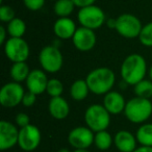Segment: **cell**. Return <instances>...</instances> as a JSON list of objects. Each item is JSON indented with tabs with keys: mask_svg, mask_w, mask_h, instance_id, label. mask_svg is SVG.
Wrapping results in <instances>:
<instances>
[{
	"mask_svg": "<svg viewBox=\"0 0 152 152\" xmlns=\"http://www.w3.org/2000/svg\"><path fill=\"white\" fill-rule=\"evenodd\" d=\"M147 72L145 57L139 53L127 55L120 67L121 78L128 86H135L137 83L145 79Z\"/></svg>",
	"mask_w": 152,
	"mask_h": 152,
	"instance_id": "1",
	"label": "cell"
},
{
	"mask_svg": "<svg viewBox=\"0 0 152 152\" xmlns=\"http://www.w3.org/2000/svg\"><path fill=\"white\" fill-rule=\"evenodd\" d=\"M91 93L94 95H105L112 91L116 83L114 71L107 67H98L93 69L86 77Z\"/></svg>",
	"mask_w": 152,
	"mask_h": 152,
	"instance_id": "2",
	"label": "cell"
},
{
	"mask_svg": "<svg viewBox=\"0 0 152 152\" xmlns=\"http://www.w3.org/2000/svg\"><path fill=\"white\" fill-rule=\"evenodd\" d=\"M124 115L133 124H144L152 115V102L150 99L135 96L126 102Z\"/></svg>",
	"mask_w": 152,
	"mask_h": 152,
	"instance_id": "3",
	"label": "cell"
},
{
	"mask_svg": "<svg viewBox=\"0 0 152 152\" xmlns=\"http://www.w3.org/2000/svg\"><path fill=\"white\" fill-rule=\"evenodd\" d=\"M110 116L103 104H92L85 112L86 126L94 132L106 130L110 124Z\"/></svg>",
	"mask_w": 152,
	"mask_h": 152,
	"instance_id": "4",
	"label": "cell"
},
{
	"mask_svg": "<svg viewBox=\"0 0 152 152\" xmlns=\"http://www.w3.org/2000/svg\"><path fill=\"white\" fill-rule=\"evenodd\" d=\"M38 58L41 68L47 73H57L63 68L64 56L56 45H47L43 47Z\"/></svg>",
	"mask_w": 152,
	"mask_h": 152,
	"instance_id": "5",
	"label": "cell"
},
{
	"mask_svg": "<svg viewBox=\"0 0 152 152\" xmlns=\"http://www.w3.org/2000/svg\"><path fill=\"white\" fill-rule=\"evenodd\" d=\"M77 20L80 26L96 30L106 22V16L101 7L94 4L79 9L77 13Z\"/></svg>",
	"mask_w": 152,
	"mask_h": 152,
	"instance_id": "6",
	"label": "cell"
},
{
	"mask_svg": "<svg viewBox=\"0 0 152 152\" xmlns=\"http://www.w3.org/2000/svg\"><path fill=\"white\" fill-rule=\"evenodd\" d=\"M3 51L12 63L26 61L30 54L29 45L23 38H9L3 45Z\"/></svg>",
	"mask_w": 152,
	"mask_h": 152,
	"instance_id": "7",
	"label": "cell"
},
{
	"mask_svg": "<svg viewBox=\"0 0 152 152\" xmlns=\"http://www.w3.org/2000/svg\"><path fill=\"white\" fill-rule=\"evenodd\" d=\"M143 28L141 20L132 14H122L117 18L116 30L121 37L125 39L139 38Z\"/></svg>",
	"mask_w": 152,
	"mask_h": 152,
	"instance_id": "8",
	"label": "cell"
},
{
	"mask_svg": "<svg viewBox=\"0 0 152 152\" xmlns=\"http://www.w3.org/2000/svg\"><path fill=\"white\" fill-rule=\"evenodd\" d=\"M24 94L25 91L21 83L16 81L5 83L0 90V104L7 108L16 107L22 103Z\"/></svg>",
	"mask_w": 152,
	"mask_h": 152,
	"instance_id": "9",
	"label": "cell"
},
{
	"mask_svg": "<svg viewBox=\"0 0 152 152\" xmlns=\"http://www.w3.org/2000/svg\"><path fill=\"white\" fill-rule=\"evenodd\" d=\"M42 142V133L38 126L29 124L20 128L18 146L25 152H31L40 146Z\"/></svg>",
	"mask_w": 152,
	"mask_h": 152,
	"instance_id": "10",
	"label": "cell"
},
{
	"mask_svg": "<svg viewBox=\"0 0 152 152\" xmlns=\"http://www.w3.org/2000/svg\"><path fill=\"white\" fill-rule=\"evenodd\" d=\"M95 132L88 126L74 127L68 134L70 146L75 149H89L94 144Z\"/></svg>",
	"mask_w": 152,
	"mask_h": 152,
	"instance_id": "11",
	"label": "cell"
},
{
	"mask_svg": "<svg viewBox=\"0 0 152 152\" xmlns=\"http://www.w3.org/2000/svg\"><path fill=\"white\" fill-rule=\"evenodd\" d=\"M20 128L15 123L9 122L7 120L0 121V150L12 149L18 145Z\"/></svg>",
	"mask_w": 152,
	"mask_h": 152,
	"instance_id": "12",
	"label": "cell"
},
{
	"mask_svg": "<svg viewBox=\"0 0 152 152\" xmlns=\"http://www.w3.org/2000/svg\"><path fill=\"white\" fill-rule=\"evenodd\" d=\"M71 40L74 47L77 50L81 52H88L95 47L97 43V37H96L95 30L80 26V27H77Z\"/></svg>",
	"mask_w": 152,
	"mask_h": 152,
	"instance_id": "13",
	"label": "cell"
},
{
	"mask_svg": "<svg viewBox=\"0 0 152 152\" xmlns=\"http://www.w3.org/2000/svg\"><path fill=\"white\" fill-rule=\"evenodd\" d=\"M48 80L49 78L47 77L46 72L43 69L31 70L25 81L27 91L36 94L37 96L41 95L46 92Z\"/></svg>",
	"mask_w": 152,
	"mask_h": 152,
	"instance_id": "14",
	"label": "cell"
},
{
	"mask_svg": "<svg viewBox=\"0 0 152 152\" xmlns=\"http://www.w3.org/2000/svg\"><path fill=\"white\" fill-rule=\"evenodd\" d=\"M124 96L117 91H110L103 97V106L110 115H119L124 113L126 106Z\"/></svg>",
	"mask_w": 152,
	"mask_h": 152,
	"instance_id": "15",
	"label": "cell"
},
{
	"mask_svg": "<svg viewBox=\"0 0 152 152\" xmlns=\"http://www.w3.org/2000/svg\"><path fill=\"white\" fill-rule=\"evenodd\" d=\"M114 145L119 152H133L137 148V137L128 130H119L114 137Z\"/></svg>",
	"mask_w": 152,
	"mask_h": 152,
	"instance_id": "16",
	"label": "cell"
},
{
	"mask_svg": "<svg viewBox=\"0 0 152 152\" xmlns=\"http://www.w3.org/2000/svg\"><path fill=\"white\" fill-rule=\"evenodd\" d=\"M77 26L74 20L71 18H58L53 24V32L55 37L61 40H69L72 39L75 34Z\"/></svg>",
	"mask_w": 152,
	"mask_h": 152,
	"instance_id": "17",
	"label": "cell"
},
{
	"mask_svg": "<svg viewBox=\"0 0 152 152\" xmlns=\"http://www.w3.org/2000/svg\"><path fill=\"white\" fill-rule=\"evenodd\" d=\"M48 112L55 120H65L70 114V105L63 96L52 97L49 100Z\"/></svg>",
	"mask_w": 152,
	"mask_h": 152,
	"instance_id": "18",
	"label": "cell"
},
{
	"mask_svg": "<svg viewBox=\"0 0 152 152\" xmlns=\"http://www.w3.org/2000/svg\"><path fill=\"white\" fill-rule=\"evenodd\" d=\"M91 93L86 79H77L70 87V96L74 101H83Z\"/></svg>",
	"mask_w": 152,
	"mask_h": 152,
	"instance_id": "19",
	"label": "cell"
},
{
	"mask_svg": "<svg viewBox=\"0 0 152 152\" xmlns=\"http://www.w3.org/2000/svg\"><path fill=\"white\" fill-rule=\"evenodd\" d=\"M30 71L31 70L29 69L26 61L13 63L11 70H10V75H11V78L13 79V81L21 83L23 81H26Z\"/></svg>",
	"mask_w": 152,
	"mask_h": 152,
	"instance_id": "20",
	"label": "cell"
},
{
	"mask_svg": "<svg viewBox=\"0 0 152 152\" xmlns=\"http://www.w3.org/2000/svg\"><path fill=\"white\" fill-rule=\"evenodd\" d=\"M137 143L141 146L152 147V123H144L135 132Z\"/></svg>",
	"mask_w": 152,
	"mask_h": 152,
	"instance_id": "21",
	"label": "cell"
},
{
	"mask_svg": "<svg viewBox=\"0 0 152 152\" xmlns=\"http://www.w3.org/2000/svg\"><path fill=\"white\" fill-rule=\"evenodd\" d=\"M114 144V137H112L107 130H102L95 132L94 137V145L98 150L106 151L108 150Z\"/></svg>",
	"mask_w": 152,
	"mask_h": 152,
	"instance_id": "22",
	"label": "cell"
},
{
	"mask_svg": "<svg viewBox=\"0 0 152 152\" xmlns=\"http://www.w3.org/2000/svg\"><path fill=\"white\" fill-rule=\"evenodd\" d=\"M10 38H23L26 32V23L23 19L16 17L7 25Z\"/></svg>",
	"mask_w": 152,
	"mask_h": 152,
	"instance_id": "23",
	"label": "cell"
},
{
	"mask_svg": "<svg viewBox=\"0 0 152 152\" xmlns=\"http://www.w3.org/2000/svg\"><path fill=\"white\" fill-rule=\"evenodd\" d=\"M72 0H56L53 5V12L58 18L70 17L75 9Z\"/></svg>",
	"mask_w": 152,
	"mask_h": 152,
	"instance_id": "24",
	"label": "cell"
},
{
	"mask_svg": "<svg viewBox=\"0 0 152 152\" xmlns=\"http://www.w3.org/2000/svg\"><path fill=\"white\" fill-rule=\"evenodd\" d=\"M133 91L137 97L150 99L152 97V81L150 79H143L133 86Z\"/></svg>",
	"mask_w": 152,
	"mask_h": 152,
	"instance_id": "25",
	"label": "cell"
},
{
	"mask_svg": "<svg viewBox=\"0 0 152 152\" xmlns=\"http://www.w3.org/2000/svg\"><path fill=\"white\" fill-rule=\"evenodd\" d=\"M46 93L52 97H59L63 95L64 93V85L59 79L57 78H50L48 80V85H47Z\"/></svg>",
	"mask_w": 152,
	"mask_h": 152,
	"instance_id": "26",
	"label": "cell"
},
{
	"mask_svg": "<svg viewBox=\"0 0 152 152\" xmlns=\"http://www.w3.org/2000/svg\"><path fill=\"white\" fill-rule=\"evenodd\" d=\"M141 44L145 47H152V22L143 25L139 38Z\"/></svg>",
	"mask_w": 152,
	"mask_h": 152,
	"instance_id": "27",
	"label": "cell"
},
{
	"mask_svg": "<svg viewBox=\"0 0 152 152\" xmlns=\"http://www.w3.org/2000/svg\"><path fill=\"white\" fill-rule=\"evenodd\" d=\"M16 18L15 11L10 5H1L0 7V20L3 23H9Z\"/></svg>",
	"mask_w": 152,
	"mask_h": 152,
	"instance_id": "28",
	"label": "cell"
},
{
	"mask_svg": "<svg viewBox=\"0 0 152 152\" xmlns=\"http://www.w3.org/2000/svg\"><path fill=\"white\" fill-rule=\"evenodd\" d=\"M46 0H23V4L27 10L31 12H38L42 10Z\"/></svg>",
	"mask_w": 152,
	"mask_h": 152,
	"instance_id": "29",
	"label": "cell"
},
{
	"mask_svg": "<svg viewBox=\"0 0 152 152\" xmlns=\"http://www.w3.org/2000/svg\"><path fill=\"white\" fill-rule=\"evenodd\" d=\"M15 124L19 128H23V127L27 126V125L30 124L29 116L27 114H25V113H19V114H17L15 117Z\"/></svg>",
	"mask_w": 152,
	"mask_h": 152,
	"instance_id": "30",
	"label": "cell"
},
{
	"mask_svg": "<svg viewBox=\"0 0 152 152\" xmlns=\"http://www.w3.org/2000/svg\"><path fill=\"white\" fill-rule=\"evenodd\" d=\"M37 101V95L29 91H26L25 94L23 96V99H22V105L25 106V107H30L32 106Z\"/></svg>",
	"mask_w": 152,
	"mask_h": 152,
	"instance_id": "31",
	"label": "cell"
},
{
	"mask_svg": "<svg viewBox=\"0 0 152 152\" xmlns=\"http://www.w3.org/2000/svg\"><path fill=\"white\" fill-rule=\"evenodd\" d=\"M76 7L78 9H83V7H87L90 5H94L96 2V0H72Z\"/></svg>",
	"mask_w": 152,
	"mask_h": 152,
	"instance_id": "32",
	"label": "cell"
},
{
	"mask_svg": "<svg viewBox=\"0 0 152 152\" xmlns=\"http://www.w3.org/2000/svg\"><path fill=\"white\" fill-rule=\"evenodd\" d=\"M7 36H9V32H7V29L5 26L1 25L0 26V44L4 45V43L7 41Z\"/></svg>",
	"mask_w": 152,
	"mask_h": 152,
	"instance_id": "33",
	"label": "cell"
},
{
	"mask_svg": "<svg viewBox=\"0 0 152 152\" xmlns=\"http://www.w3.org/2000/svg\"><path fill=\"white\" fill-rule=\"evenodd\" d=\"M106 25L107 27L112 28V29H115L116 28V23H117V18H110V19L106 20Z\"/></svg>",
	"mask_w": 152,
	"mask_h": 152,
	"instance_id": "34",
	"label": "cell"
},
{
	"mask_svg": "<svg viewBox=\"0 0 152 152\" xmlns=\"http://www.w3.org/2000/svg\"><path fill=\"white\" fill-rule=\"evenodd\" d=\"M133 152H152V147L148 146H140Z\"/></svg>",
	"mask_w": 152,
	"mask_h": 152,
	"instance_id": "35",
	"label": "cell"
},
{
	"mask_svg": "<svg viewBox=\"0 0 152 152\" xmlns=\"http://www.w3.org/2000/svg\"><path fill=\"white\" fill-rule=\"evenodd\" d=\"M148 76H149V79L152 81V66L149 68V71H148Z\"/></svg>",
	"mask_w": 152,
	"mask_h": 152,
	"instance_id": "36",
	"label": "cell"
},
{
	"mask_svg": "<svg viewBox=\"0 0 152 152\" xmlns=\"http://www.w3.org/2000/svg\"><path fill=\"white\" fill-rule=\"evenodd\" d=\"M73 152H90L88 149H75Z\"/></svg>",
	"mask_w": 152,
	"mask_h": 152,
	"instance_id": "37",
	"label": "cell"
},
{
	"mask_svg": "<svg viewBox=\"0 0 152 152\" xmlns=\"http://www.w3.org/2000/svg\"><path fill=\"white\" fill-rule=\"evenodd\" d=\"M57 152H71L69 149H67V148H61V149H59Z\"/></svg>",
	"mask_w": 152,
	"mask_h": 152,
	"instance_id": "38",
	"label": "cell"
},
{
	"mask_svg": "<svg viewBox=\"0 0 152 152\" xmlns=\"http://www.w3.org/2000/svg\"><path fill=\"white\" fill-rule=\"evenodd\" d=\"M3 2V0H0V3H2Z\"/></svg>",
	"mask_w": 152,
	"mask_h": 152,
	"instance_id": "39",
	"label": "cell"
}]
</instances>
